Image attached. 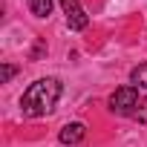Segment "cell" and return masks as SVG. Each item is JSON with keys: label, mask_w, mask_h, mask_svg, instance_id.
<instances>
[{"label": "cell", "mask_w": 147, "mask_h": 147, "mask_svg": "<svg viewBox=\"0 0 147 147\" xmlns=\"http://www.w3.org/2000/svg\"><path fill=\"white\" fill-rule=\"evenodd\" d=\"M61 92H63V84L58 78H38L20 95V113L26 118H40V115H46V113L55 110Z\"/></svg>", "instance_id": "obj_1"}, {"label": "cell", "mask_w": 147, "mask_h": 147, "mask_svg": "<svg viewBox=\"0 0 147 147\" xmlns=\"http://www.w3.org/2000/svg\"><path fill=\"white\" fill-rule=\"evenodd\" d=\"M136 107H138L136 87H118L110 95V113H115V115H136Z\"/></svg>", "instance_id": "obj_2"}, {"label": "cell", "mask_w": 147, "mask_h": 147, "mask_svg": "<svg viewBox=\"0 0 147 147\" xmlns=\"http://www.w3.org/2000/svg\"><path fill=\"white\" fill-rule=\"evenodd\" d=\"M61 9H63V15H66L69 29L81 32V29H87V26H90V15L84 12V6L78 3V0H61Z\"/></svg>", "instance_id": "obj_3"}, {"label": "cell", "mask_w": 147, "mask_h": 147, "mask_svg": "<svg viewBox=\"0 0 147 147\" xmlns=\"http://www.w3.org/2000/svg\"><path fill=\"white\" fill-rule=\"evenodd\" d=\"M58 138H61V144H81L84 138H87V127L81 124V121H69V124H63L61 127V133H58Z\"/></svg>", "instance_id": "obj_4"}, {"label": "cell", "mask_w": 147, "mask_h": 147, "mask_svg": "<svg viewBox=\"0 0 147 147\" xmlns=\"http://www.w3.org/2000/svg\"><path fill=\"white\" fill-rule=\"evenodd\" d=\"M29 12H32L35 18H49L52 0H29Z\"/></svg>", "instance_id": "obj_5"}, {"label": "cell", "mask_w": 147, "mask_h": 147, "mask_svg": "<svg viewBox=\"0 0 147 147\" xmlns=\"http://www.w3.org/2000/svg\"><path fill=\"white\" fill-rule=\"evenodd\" d=\"M130 81H133V87H144L147 90V63H138L130 72Z\"/></svg>", "instance_id": "obj_6"}, {"label": "cell", "mask_w": 147, "mask_h": 147, "mask_svg": "<svg viewBox=\"0 0 147 147\" xmlns=\"http://www.w3.org/2000/svg\"><path fill=\"white\" fill-rule=\"evenodd\" d=\"M15 75H18V66L15 63H3V69H0V84H9Z\"/></svg>", "instance_id": "obj_7"}, {"label": "cell", "mask_w": 147, "mask_h": 147, "mask_svg": "<svg viewBox=\"0 0 147 147\" xmlns=\"http://www.w3.org/2000/svg\"><path fill=\"white\" fill-rule=\"evenodd\" d=\"M136 118H138V124H147V98H144V101H138V110H136Z\"/></svg>", "instance_id": "obj_8"}]
</instances>
